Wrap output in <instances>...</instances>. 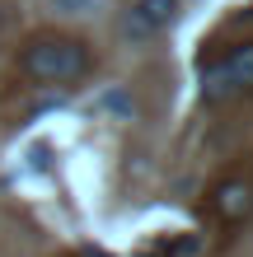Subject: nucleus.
Returning <instances> with one entry per match:
<instances>
[{"instance_id": "nucleus-1", "label": "nucleus", "mask_w": 253, "mask_h": 257, "mask_svg": "<svg viewBox=\"0 0 253 257\" xmlns=\"http://www.w3.org/2000/svg\"><path fill=\"white\" fill-rule=\"evenodd\" d=\"M19 75L33 84H47V89L75 84L89 75V47L70 33H38L19 52Z\"/></svg>"}, {"instance_id": "nucleus-2", "label": "nucleus", "mask_w": 253, "mask_h": 257, "mask_svg": "<svg viewBox=\"0 0 253 257\" xmlns=\"http://www.w3.org/2000/svg\"><path fill=\"white\" fill-rule=\"evenodd\" d=\"M253 89V42H234L220 56L202 61V98L206 103H225L234 94Z\"/></svg>"}, {"instance_id": "nucleus-3", "label": "nucleus", "mask_w": 253, "mask_h": 257, "mask_svg": "<svg viewBox=\"0 0 253 257\" xmlns=\"http://www.w3.org/2000/svg\"><path fill=\"white\" fill-rule=\"evenodd\" d=\"M206 206H211V215L220 224H230V229L253 220V178H244V173L220 178V183L211 187V196H206Z\"/></svg>"}, {"instance_id": "nucleus-4", "label": "nucleus", "mask_w": 253, "mask_h": 257, "mask_svg": "<svg viewBox=\"0 0 253 257\" xmlns=\"http://www.w3.org/2000/svg\"><path fill=\"white\" fill-rule=\"evenodd\" d=\"M174 19H178V0H136L127 10L122 28H127L131 42H145V38H159Z\"/></svg>"}, {"instance_id": "nucleus-5", "label": "nucleus", "mask_w": 253, "mask_h": 257, "mask_svg": "<svg viewBox=\"0 0 253 257\" xmlns=\"http://www.w3.org/2000/svg\"><path fill=\"white\" fill-rule=\"evenodd\" d=\"M56 10H66V14H80V10H89V0H52Z\"/></svg>"}]
</instances>
